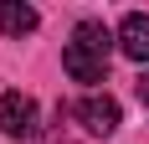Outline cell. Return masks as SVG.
Listing matches in <instances>:
<instances>
[{
    "mask_svg": "<svg viewBox=\"0 0 149 144\" xmlns=\"http://www.w3.org/2000/svg\"><path fill=\"white\" fill-rule=\"evenodd\" d=\"M0 134L31 139L36 134V98H26V93H0Z\"/></svg>",
    "mask_w": 149,
    "mask_h": 144,
    "instance_id": "3957f363",
    "label": "cell"
},
{
    "mask_svg": "<svg viewBox=\"0 0 149 144\" xmlns=\"http://www.w3.org/2000/svg\"><path fill=\"white\" fill-rule=\"evenodd\" d=\"M134 93H139V103H149V72H139V82H134Z\"/></svg>",
    "mask_w": 149,
    "mask_h": 144,
    "instance_id": "8992f818",
    "label": "cell"
},
{
    "mask_svg": "<svg viewBox=\"0 0 149 144\" xmlns=\"http://www.w3.org/2000/svg\"><path fill=\"white\" fill-rule=\"evenodd\" d=\"M118 46L129 62H149V15L144 10H129L118 21Z\"/></svg>",
    "mask_w": 149,
    "mask_h": 144,
    "instance_id": "277c9868",
    "label": "cell"
},
{
    "mask_svg": "<svg viewBox=\"0 0 149 144\" xmlns=\"http://www.w3.org/2000/svg\"><path fill=\"white\" fill-rule=\"evenodd\" d=\"M0 31L5 36H31L36 31V10L21 0H0Z\"/></svg>",
    "mask_w": 149,
    "mask_h": 144,
    "instance_id": "5b68a950",
    "label": "cell"
},
{
    "mask_svg": "<svg viewBox=\"0 0 149 144\" xmlns=\"http://www.w3.org/2000/svg\"><path fill=\"white\" fill-rule=\"evenodd\" d=\"M108 52H113V31H108L103 21H77L72 41L62 46V67H67L72 82H103Z\"/></svg>",
    "mask_w": 149,
    "mask_h": 144,
    "instance_id": "6da1fadb",
    "label": "cell"
},
{
    "mask_svg": "<svg viewBox=\"0 0 149 144\" xmlns=\"http://www.w3.org/2000/svg\"><path fill=\"white\" fill-rule=\"evenodd\" d=\"M72 118L93 134V139H108V134L118 129V118H123V113H118V103L108 98V93H88V98L72 108Z\"/></svg>",
    "mask_w": 149,
    "mask_h": 144,
    "instance_id": "7a4b0ae2",
    "label": "cell"
}]
</instances>
